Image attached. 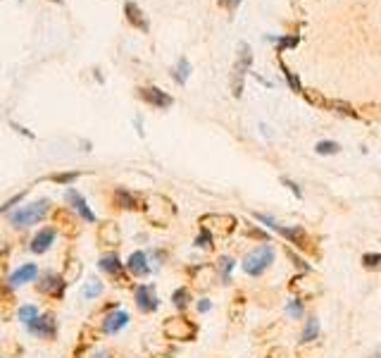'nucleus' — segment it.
<instances>
[{"mask_svg":"<svg viewBox=\"0 0 381 358\" xmlns=\"http://www.w3.org/2000/svg\"><path fill=\"white\" fill-rule=\"evenodd\" d=\"M251 69H253V50L248 43H241L239 55H236V62L232 67V94H234V99H241L243 84H246V77Z\"/></svg>","mask_w":381,"mask_h":358,"instance_id":"obj_1","label":"nucleus"},{"mask_svg":"<svg viewBox=\"0 0 381 358\" xmlns=\"http://www.w3.org/2000/svg\"><path fill=\"white\" fill-rule=\"evenodd\" d=\"M255 218L260 220V223H265L269 230H274V232H279L281 237L286 239L288 244H293V246H298V249H310V237H307V232L303 230L300 225H293V227H284V225H279L274 218H269V215H262L258 213Z\"/></svg>","mask_w":381,"mask_h":358,"instance_id":"obj_2","label":"nucleus"},{"mask_svg":"<svg viewBox=\"0 0 381 358\" xmlns=\"http://www.w3.org/2000/svg\"><path fill=\"white\" fill-rule=\"evenodd\" d=\"M48 198H41V201H36V203H29V206H22L19 211H15L10 215V220H12V225L15 227H31V225H38L41 220L48 215Z\"/></svg>","mask_w":381,"mask_h":358,"instance_id":"obj_3","label":"nucleus"},{"mask_svg":"<svg viewBox=\"0 0 381 358\" xmlns=\"http://www.w3.org/2000/svg\"><path fill=\"white\" fill-rule=\"evenodd\" d=\"M272 260H274V249L269 244H262L246 260H243V270H246L248 275H253V277H260L262 272L272 265Z\"/></svg>","mask_w":381,"mask_h":358,"instance_id":"obj_4","label":"nucleus"},{"mask_svg":"<svg viewBox=\"0 0 381 358\" xmlns=\"http://www.w3.org/2000/svg\"><path fill=\"white\" fill-rule=\"evenodd\" d=\"M162 332H165L167 340H176V342H190L195 335H198V328L188 320V318H169V320L162 325Z\"/></svg>","mask_w":381,"mask_h":358,"instance_id":"obj_5","label":"nucleus"},{"mask_svg":"<svg viewBox=\"0 0 381 358\" xmlns=\"http://www.w3.org/2000/svg\"><path fill=\"white\" fill-rule=\"evenodd\" d=\"M205 223H212V225H203V230H207L212 237H229L236 225H239V220L234 218V215H205Z\"/></svg>","mask_w":381,"mask_h":358,"instance_id":"obj_6","label":"nucleus"},{"mask_svg":"<svg viewBox=\"0 0 381 358\" xmlns=\"http://www.w3.org/2000/svg\"><path fill=\"white\" fill-rule=\"evenodd\" d=\"M139 96L148 103V106H153L157 110H167V108L174 106L172 96L165 94V91L157 89V86H143V89H139Z\"/></svg>","mask_w":381,"mask_h":358,"instance_id":"obj_7","label":"nucleus"},{"mask_svg":"<svg viewBox=\"0 0 381 358\" xmlns=\"http://www.w3.org/2000/svg\"><path fill=\"white\" fill-rule=\"evenodd\" d=\"M124 15H127V22L134 29L143 31V34H148V31H150V22H148L146 12H143L139 5L134 3V0H127V3H124Z\"/></svg>","mask_w":381,"mask_h":358,"instance_id":"obj_8","label":"nucleus"},{"mask_svg":"<svg viewBox=\"0 0 381 358\" xmlns=\"http://www.w3.org/2000/svg\"><path fill=\"white\" fill-rule=\"evenodd\" d=\"M29 332L36 337H41V340H52L57 332V325H55V318L52 315H38L36 320L29 323Z\"/></svg>","mask_w":381,"mask_h":358,"instance_id":"obj_9","label":"nucleus"},{"mask_svg":"<svg viewBox=\"0 0 381 358\" xmlns=\"http://www.w3.org/2000/svg\"><path fill=\"white\" fill-rule=\"evenodd\" d=\"M136 306H139V311H143V313H153V311H157L160 301H157L153 286L141 284L139 289H136Z\"/></svg>","mask_w":381,"mask_h":358,"instance_id":"obj_10","label":"nucleus"},{"mask_svg":"<svg viewBox=\"0 0 381 358\" xmlns=\"http://www.w3.org/2000/svg\"><path fill=\"white\" fill-rule=\"evenodd\" d=\"M64 277L55 275V272H48V275L43 277V282H38V291H43V294H50V296H62L64 294Z\"/></svg>","mask_w":381,"mask_h":358,"instance_id":"obj_11","label":"nucleus"},{"mask_svg":"<svg viewBox=\"0 0 381 358\" xmlns=\"http://www.w3.org/2000/svg\"><path fill=\"white\" fill-rule=\"evenodd\" d=\"M129 325V313H124V311H115V313H110L108 318L103 320V332H108V335H117L122 328H127Z\"/></svg>","mask_w":381,"mask_h":358,"instance_id":"obj_12","label":"nucleus"},{"mask_svg":"<svg viewBox=\"0 0 381 358\" xmlns=\"http://www.w3.org/2000/svg\"><path fill=\"white\" fill-rule=\"evenodd\" d=\"M127 268H129V272H131V275H134V277H146L148 272H150L146 253H143V251L131 253V256H129V263H127Z\"/></svg>","mask_w":381,"mask_h":358,"instance_id":"obj_13","label":"nucleus"},{"mask_svg":"<svg viewBox=\"0 0 381 358\" xmlns=\"http://www.w3.org/2000/svg\"><path fill=\"white\" fill-rule=\"evenodd\" d=\"M67 201H69L72 206H74V211H79V215H81L86 223H96V215L89 211L86 201H84V196L76 191V189H69V191H67Z\"/></svg>","mask_w":381,"mask_h":358,"instance_id":"obj_14","label":"nucleus"},{"mask_svg":"<svg viewBox=\"0 0 381 358\" xmlns=\"http://www.w3.org/2000/svg\"><path fill=\"white\" fill-rule=\"evenodd\" d=\"M38 277V268L34 263H26V265H22L17 272H12V277H10V284L12 286H22V284H26V282H34V279Z\"/></svg>","mask_w":381,"mask_h":358,"instance_id":"obj_15","label":"nucleus"},{"mask_svg":"<svg viewBox=\"0 0 381 358\" xmlns=\"http://www.w3.org/2000/svg\"><path fill=\"white\" fill-rule=\"evenodd\" d=\"M98 268H101L103 272H108V275L113 277H120V282H124V265L120 263V258L115 256V253H110V256H103L101 263H98Z\"/></svg>","mask_w":381,"mask_h":358,"instance_id":"obj_16","label":"nucleus"},{"mask_svg":"<svg viewBox=\"0 0 381 358\" xmlns=\"http://www.w3.org/2000/svg\"><path fill=\"white\" fill-rule=\"evenodd\" d=\"M98 239H101V244H105V246H117L120 244V227H117L115 223L101 225V230H98Z\"/></svg>","mask_w":381,"mask_h":358,"instance_id":"obj_17","label":"nucleus"},{"mask_svg":"<svg viewBox=\"0 0 381 358\" xmlns=\"http://www.w3.org/2000/svg\"><path fill=\"white\" fill-rule=\"evenodd\" d=\"M55 242V230H41L34 237V242H31V251L34 253H45Z\"/></svg>","mask_w":381,"mask_h":358,"instance_id":"obj_18","label":"nucleus"},{"mask_svg":"<svg viewBox=\"0 0 381 358\" xmlns=\"http://www.w3.org/2000/svg\"><path fill=\"white\" fill-rule=\"evenodd\" d=\"M190 72H193V69H190V62L186 60V57H179L176 67L172 69V77H174V82H176V84H181V86H183V84L188 82Z\"/></svg>","mask_w":381,"mask_h":358,"instance_id":"obj_19","label":"nucleus"},{"mask_svg":"<svg viewBox=\"0 0 381 358\" xmlns=\"http://www.w3.org/2000/svg\"><path fill=\"white\" fill-rule=\"evenodd\" d=\"M115 196H117V203H120L122 208H127V211H134V208H139V198H136L131 191H127V189H117Z\"/></svg>","mask_w":381,"mask_h":358,"instance_id":"obj_20","label":"nucleus"},{"mask_svg":"<svg viewBox=\"0 0 381 358\" xmlns=\"http://www.w3.org/2000/svg\"><path fill=\"white\" fill-rule=\"evenodd\" d=\"M279 67H281V72H284V77H286V82H288V86H291L295 94H303V84H300V79H298V74L295 72H291L286 67V62L281 60L279 57Z\"/></svg>","mask_w":381,"mask_h":358,"instance_id":"obj_21","label":"nucleus"},{"mask_svg":"<svg viewBox=\"0 0 381 358\" xmlns=\"http://www.w3.org/2000/svg\"><path fill=\"white\" fill-rule=\"evenodd\" d=\"M317 335H319V323H317V318H310V320H307V325H305L303 337H300V340H303V342L307 344V342H314V340H317Z\"/></svg>","mask_w":381,"mask_h":358,"instance_id":"obj_22","label":"nucleus"},{"mask_svg":"<svg viewBox=\"0 0 381 358\" xmlns=\"http://www.w3.org/2000/svg\"><path fill=\"white\" fill-rule=\"evenodd\" d=\"M314 151L319 155H336L341 151V146L336 141H319L317 146H314Z\"/></svg>","mask_w":381,"mask_h":358,"instance_id":"obj_23","label":"nucleus"},{"mask_svg":"<svg viewBox=\"0 0 381 358\" xmlns=\"http://www.w3.org/2000/svg\"><path fill=\"white\" fill-rule=\"evenodd\" d=\"M172 301H174V306H176V308H179V311H183V308H186V306H188V301H190V294H188V289H183V286H181V289H176L174 294H172Z\"/></svg>","mask_w":381,"mask_h":358,"instance_id":"obj_24","label":"nucleus"},{"mask_svg":"<svg viewBox=\"0 0 381 358\" xmlns=\"http://www.w3.org/2000/svg\"><path fill=\"white\" fill-rule=\"evenodd\" d=\"M36 318H38L36 306H22V308H19V320H22V323L29 325L31 320H36Z\"/></svg>","mask_w":381,"mask_h":358,"instance_id":"obj_25","label":"nucleus"},{"mask_svg":"<svg viewBox=\"0 0 381 358\" xmlns=\"http://www.w3.org/2000/svg\"><path fill=\"white\" fill-rule=\"evenodd\" d=\"M363 265H365L367 270L381 268V253H365V256H363Z\"/></svg>","mask_w":381,"mask_h":358,"instance_id":"obj_26","label":"nucleus"},{"mask_svg":"<svg viewBox=\"0 0 381 358\" xmlns=\"http://www.w3.org/2000/svg\"><path fill=\"white\" fill-rule=\"evenodd\" d=\"M274 41H277V53H284L286 48H293L298 43V36H281V38L274 36Z\"/></svg>","mask_w":381,"mask_h":358,"instance_id":"obj_27","label":"nucleus"},{"mask_svg":"<svg viewBox=\"0 0 381 358\" xmlns=\"http://www.w3.org/2000/svg\"><path fill=\"white\" fill-rule=\"evenodd\" d=\"M217 265H220V270H222V279H224V282H229V272H232V268H234V260L229 258V256H222Z\"/></svg>","mask_w":381,"mask_h":358,"instance_id":"obj_28","label":"nucleus"},{"mask_svg":"<svg viewBox=\"0 0 381 358\" xmlns=\"http://www.w3.org/2000/svg\"><path fill=\"white\" fill-rule=\"evenodd\" d=\"M103 291V284L98 282V279H93L91 284H86V289H84V296L86 298H93V296H98Z\"/></svg>","mask_w":381,"mask_h":358,"instance_id":"obj_29","label":"nucleus"},{"mask_svg":"<svg viewBox=\"0 0 381 358\" xmlns=\"http://www.w3.org/2000/svg\"><path fill=\"white\" fill-rule=\"evenodd\" d=\"M212 239H215V237H212V234H210L207 230H203V227H200V237H198V239H195V244H198V246H200V249H207V246H210V244H212Z\"/></svg>","mask_w":381,"mask_h":358,"instance_id":"obj_30","label":"nucleus"},{"mask_svg":"<svg viewBox=\"0 0 381 358\" xmlns=\"http://www.w3.org/2000/svg\"><path fill=\"white\" fill-rule=\"evenodd\" d=\"M288 313H291L293 318H300V315H303V301H298V298H293V301L288 303Z\"/></svg>","mask_w":381,"mask_h":358,"instance_id":"obj_31","label":"nucleus"},{"mask_svg":"<svg viewBox=\"0 0 381 358\" xmlns=\"http://www.w3.org/2000/svg\"><path fill=\"white\" fill-rule=\"evenodd\" d=\"M281 181H284V184H286L288 189H291L293 194H295V198H303V191H300V189H298V184H295V181H291L288 177H281Z\"/></svg>","mask_w":381,"mask_h":358,"instance_id":"obj_32","label":"nucleus"},{"mask_svg":"<svg viewBox=\"0 0 381 358\" xmlns=\"http://www.w3.org/2000/svg\"><path fill=\"white\" fill-rule=\"evenodd\" d=\"M241 5V0H220V8H224L229 12H234Z\"/></svg>","mask_w":381,"mask_h":358,"instance_id":"obj_33","label":"nucleus"},{"mask_svg":"<svg viewBox=\"0 0 381 358\" xmlns=\"http://www.w3.org/2000/svg\"><path fill=\"white\" fill-rule=\"evenodd\" d=\"M286 253H288V258H291V260H293V263H295V265H298V268H300V270H310V265H305V263H303V260H300L298 256H293V253H291V249H286Z\"/></svg>","mask_w":381,"mask_h":358,"instance_id":"obj_34","label":"nucleus"},{"mask_svg":"<svg viewBox=\"0 0 381 358\" xmlns=\"http://www.w3.org/2000/svg\"><path fill=\"white\" fill-rule=\"evenodd\" d=\"M79 177V172H69V174H55V181H72V179H76Z\"/></svg>","mask_w":381,"mask_h":358,"instance_id":"obj_35","label":"nucleus"},{"mask_svg":"<svg viewBox=\"0 0 381 358\" xmlns=\"http://www.w3.org/2000/svg\"><path fill=\"white\" fill-rule=\"evenodd\" d=\"M198 311H200V313H207V311H210V301H200L198 303Z\"/></svg>","mask_w":381,"mask_h":358,"instance_id":"obj_36","label":"nucleus"},{"mask_svg":"<svg viewBox=\"0 0 381 358\" xmlns=\"http://www.w3.org/2000/svg\"><path fill=\"white\" fill-rule=\"evenodd\" d=\"M370 358H381V349H379V351H374V354H372Z\"/></svg>","mask_w":381,"mask_h":358,"instance_id":"obj_37","label":"nucleus"},{"mask_svg":"<svg viewBox=\"0 0 381 358\" xmlns=\"http://www.w3.org/2000/svg\"><path fill=\"white\" fill-rule=\"evenodd\" d=\"M52 3H60V0H52Z\"/></svg>","mask_w":381,"mask_h":358,"instance_id":"obj_38","label":"nucleus"}]
</instances>
